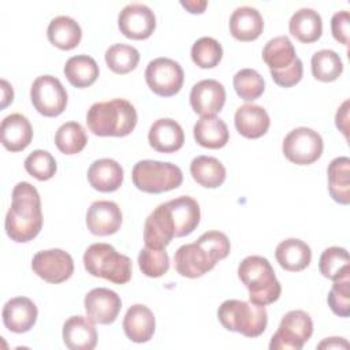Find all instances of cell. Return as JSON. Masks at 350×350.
Returning <instances> with one entry per match:
<instances>
[{
    "mask_svg": "<svg viewBox=\"0 0 350 350\" xmlns=\"http://www.w3.org/2000/svg\"><path fill=\"white\" fill-rule=\"evenodd\" d=\"M180 5L186 8L191 14H202L208 5V1L205 0H186L180 1Z\"/></svg>",
    "mask_w": 350,
    "mask_h": 350,
    "instance_id": "47",
    "label": "cell"
},
{
    "mask_svg": "<svg viewBox=\"0 0 350 350\" xmlns=\"http://www.w3.org/2000/svg\"><path fill=\"white\" fill-rule=\"evenodd\" d=\"M223 57L220 42L212 37H201L191 46V60L200 68H213Z\"/></svg>",
    "mask_w": 350,
    "mask_h": 350,
    "instance_id": "39",
    "label": "cell"
},
{
    "mask_svg": "<svg viewBox=\"0 0 350 350\" xmlns=\"http://www.w3.org/2000/svg\"><path fill=\"white\" fill-rule=\"evenodd\" d=\"M237 94L245 101H253L258 98L265 89L264 78L253 68L239 70L232 79Z\"/></svg>",
    "mask_w": 350,
    "mask_h": 350,
    "instance_id": "40",
    "label": "cell"
},
{
    "mask_svg": "<svg viewBox=\"0 0 350 350\" xmlns=\"http://www.w3.org/2000/svg\"><path fill=\"white\" fill-rule=\"evenodd\" d=\"M327 301L336 316L347 317L350 314V275L334 280Z\"/></svg>",
    "mask_w": 350,
    "mask_h": 350,
    "instance_id": "43",
    "label": "cell"
},
{
    "mask_svg": "<svg viewBox=\"0 0 350 350\" xmlns=\"http://www.w3.org/2000/svg\"><path fill=\"white\" fill-rule=\"evenodd\" d=\"M46 36L49 42L56 48L70 51L78 46V44L81 42L82 30L75 19L60 15L49 22Z\"/></svg>",
    "mask_w": 350,
    "mask_h": 350,
    "instance_id": "30",
    "label": "cell"
},
{
    "mask_svg": "<svg viewBox=\"0 0 350 350\" xmlns=\"http://www.w3.org/2000/svg\"><path fill=\"white\" fill-rule=\"evenodd\" d=\"M83 265L88 273L107 279L115 284H124L131 279V260L116 252L109 243H92L83 254Z\"/></svg>",
    "mask_w": 350,
    "mask_h": 350,
    "instance_id": "6",
    "label": "cell"
},
{
    "mask_svg": "<svg viewBox=\"0 0 350 350\" xmlns=\"http://www.w3.org/2000/svg\"><path fill=\"white\" fill-rule=\"evenodd\" d=\"M154 316L148 306L135 304L129 308L123 319V329L131 342L145 343L150 340L154 334Z\"/></svg>",
    "mask_w": 350,
    "mask_h": 350,
    "instance_id": "24",
    "label": "cell"
},
{
    "mask_svg": "<svg viewBox=\"0 0 350 350\" xmlns=\"http://www.w3.org/2000/svg\"><path fill=\"white\" fill-rule=\"evenodd\" d=\"M88 180L94 190L111 193L123 183V168L113 159L94 160L88 170Z\"/></svg>",
    "mask_w": 350,
    "mask_h": 350,
    "instance_id": "26",
    "label": "cell"
},
{
    "mask_svg": "<svg viewBox=\"0 0 350 350\" xmlns=\"http://www.w3.org/2000/svg\"><path fill=\"white\" fill-rule=\"evenodd\" d=\"M193 179L202 187L216 189L226 180L224 165L212 156H197L190 163Z\"/></svg>",
    "mask_w": 350,
    "mask_h": 350,
    "instance_id": "33",
    "label": "cell"
},
{
    "mask_svg": "<svg viewBox=\"0 0 350 350\" xmlns=\"http://www.w3.org/2000/svg\"><path fill=\"white\" fill-rule=\"evenodd\" d=\"M238 278L249 290V299L256 305H269L279 299L282 286L271 262L261 256H247L238 267Z\"/></svg>",
    "mask_w": 350,
    "mask_h": 350,
    "instance_id": "4",
    "label": "cell"
},
{
    "mask_svg": "<svg viewBox=\"0 0 350 350\" xmlns=\"http://www.w3.org/2000/svg\"><path fill=\"white\" fill-rule=\"evenodd\" d=\"M88 317L96 324H112L120 309V297L109 288L97 287L90 290L83 299Z\"/></svg>",
    "mask_w": 350,
    "mask_h": 350,
    "instance_id": "15",
    "label": "cell"
},
{
    "mask_svg": "<svg viewBox=\"0 0 350 350\" xmlns=\"http://www.w3.org/2000/svg\"><path fill=\"white\" fill-rule=\"evenodd\" d=\"M310 64L313 77L321 82H334L343 71V63L339 55L331 49H321L316 52L312 56Z\"/></svg>",
    "mask_w": 350,
    "mask_h": 350,
    "instance_id": "37",
    "label": "cell"
},
{
    "mask_svg": "<svg viewBox=\"0 0 350 350\" xmlns=\"http://www.w3.org/2000/svg\"><path fill=\"white\" fill-rule=\"evenodd\" d=\"M226 103V89L216 79H202L190 92V105L201 116H215Z\"/></svg>",
    "mask_w": 350,
    "mask_h": 350,
    "instance_id": "16",
    "label": "cell"
},
{
    "mask_svg": "<svg viewBox=\"0 0 350 350\" xmlns=\"http://www.w3.org/2000/svg\"><path fill=\"white\" fill-rule=\"evenodd\" d=\"M336 127L345 134V137H349V100H346L336 111L335 116Z\"/></svg>",
    "mask_w": 350,
    "mask_h": 350,
    "instance_id": "45",
    "label": "cell"
},
{
    "mask_svg": "<svg viewBox=\"0 0 350 350\" xmlns=\"http://www.w3.org/2000/svg\"><path fill=\"white\" fill-rule=\"evenodd\" d=\"M230 241L224 232L206 231L194 243L182 245L175 252V269L185 278H200L215 268L230 253Z\"/></svg>",
    "mask_w": 350,
    "mask_h": 350,
    "instance_id": "1",
    "label": "cell"
},
{
    "mask_svg": "<svg viewBox=\"0 0 350 350\" xmlns=\"http://www.w3.org/2000/svg\"><path fill=\"white\" fill-rule=\"evenodd\" d=\"M328 190L334 201L347 205L350 202V159L340 156L334 159L327 170Z\"/></svg>",
    "mask_w": 350,
    "mask_h": 350,
    "instance_id": "32",
    "label": "cell"
},
{
    "mask_svg": "<svg viewBox=\"0 0 350 350\" xmlns=\"http://www.w3.org/2000/svg\"><path fill=\"white\" fill-rule=\"evenodd\" d=\"M138 265L148 278H160L170 268V257L165 249H153L145 246L138 254Z\"/></svg>",
    "mask_w": 350,
    "mask_h": 350,
    "instance_id": "41",
    "label": "cell"
},
{
    "mask_svg": "<svg viewBox=\"0 0 350 350\" xmlns=\"http://www.w3.org/2000/svg\"><path fill=\"white\" fill-rule=\"evenodd\" d=\"M131 178L138 190L160 194L179 187L183 180V174L180 168L172 163L141 160L134 165Z\"/></svg>",
    "mask_w": 350,
    "mask_h": 350,
    "instance_id": "8",
    "label": "cell"
},
{
    "mask_svg": "<svg viewBox=\"0 0 350 350\" xmlns=\"http://www.w3.org/2000/svg\"><path fill=\"white\" fill-rule=\"evenodd\" d=\"M55 144L62 153L77 154L86 146L88 135L78 122H67L57 129L55 134Z\"/></svg>",
    "mask_w": 350,
    "mask_h": 350,
    "instance_id": "36",
    "label": "cell"
},
{
    "mask_svg": "<svg viewBox=\"0 0 350 350\" xmlns=\"http://www.w3.org/2000/svg\"><path fill=\"white\" fill-rule=\"evenodd\" d=\"M25 170L38 180H48L56 174L57 164L48 150L37 149L25 159Z\"/></svg>",
    "mask_w": 350,
    "mask_h": 350,
    "instance_id": "42",
    "label": "cell"
},
{
    "mask_svg": "<svg viewBox=\"0 0 350 350\" xmlns=\"http://www.w3.org/2000/svg\"><path fill=\"white\" fill-rule=\"evenodd\" d=\"M139 62V52L127 44H113L105 51V63L115 74L133 71Z\"/></svg>",
    "mask_w": 350,
    "mask_h": 350,
    "instance_id": "38",
    "label": "cell"
},
{
    "mask_svg": "<svg viewBox=\"0 0 350 350\" xmlns=\"http://www.w3.org/2000/svg\"><path fill=\"white\" fill-rule=\"evenodd\" d=\"M145 79L153 93L161 97H171L180 90L185 74L178 62L168 57H157L146 66Z\"/></svg>",
    "mask_w": 350,
    "mask_h": 350,
    "instance_id": "12",
    "label": "cell"
},
{
    "mask_svg": "<svg viewBox=\"0 0 350 350\" xmlns=\"http://www.w3.org/2000/svg\"><path fill=\"white\" fill-rule=\"evenodd\" d=\"M217 319L226 329L246 338L260 336L268 323L265 306L239 299L224 301L217 309Z\"/></svg>",
    "mask_w": 350,
    "mask_h": 350,
    "instance_id": "7",
    "label": "cell"
},
{
    "mask_svg": "<svg viewBox=\"0 0 350 350\" xmlns=\"http://www.w3.org/2000/svg\"><path fill=\"white\" fill-rule=\"evenodd\" d=\"M33 272L48 283H62L74 272L72 257L62 249L41 250L31 260Z\"/></svg>",
    "mask_w": 350,
    "mask_h": 350,
    "instance_id": "13",
    "label": "cell"
},
{
    "mask_svg": "<svg viewBox=\"0 0 350 350\" xmlns=\"http://www.w3.org/2000/svg\"><path fill=\"white\" fill-rule=\"evenodd\" d=\"M1 90H3V100H1V108H5L10 103L14 100V90L12 86L5 79H1Z\"/></svg>",
    "mask_w": 350,
    "mask_h": 350,
    "instance_id": "48",
    "label": "cell"
},
{
    "mask_svg": "<svg viewBox=\"0 0 350 350\" xmlns=\"http://www.w3.org/2000/svg\"><path fill=\"white\" fill-rule=\"evenodd\" d=\"M148 139L154 150L161 153H172L183 146L185 133L178 122L170 118H163L157 119L150 126Z\"/></svg>",
    "mask_w": 350,
    "mask_h": 350,
    "instance_id": "20",
    "label": "cell"
},
{
    "mask_svg": "<svg viewBox=\"0 0 350 350\" xmlns=\"http://www.w3.org/2000/svg\"><path fill=\"white\" fill-rule=\"evenodd\" d=\"M30 98L38 113L53 118L66 109L68 97L64 86L56 77L41 75L31 85Z\"/></svg>",
    "mask_w": 350,
    "mask_h": 350,
    "instance_id": "11",
    "label": "cell"
},
{
    "mask_svg": "<svg viewBox=\"0 0 350 350\" xmlns=\"http://www.w3.org/2000/svg\"><path fill=\"white\" fill-rule=\"evenodd\" d=\"M320 273L331 280H338L350 275L349 253L345 247L331 246L327 247L319 261Z\"/></svg>",
    "mask_w": 350,
    "mask_h": 350,
    "instance_id": "35",
    "label": "cell"
},
{
    "mask_svg": "<svg viewBox=\"0 0 350 350\" xmlns=\"http://www.w3.org/2000/svg\"><path fill=\"white\" fill-rule=\"evenodd\" d=\"M175 237L174 221L167 204H160L146 217L144 226L145 246L153 249H165Z\"/></svg>",
    "mask_w": 350,
    "mask_h": 350,
    "instance_id": "17",
    "label": "cell"
},
{
    "mask_svg": "<svg viewBox=\"0 0 350 350\" xmlns=\"http://www.w3.org/2000/svg\"><path fill=\"white\" fill-rule=\"evenodd\" d=\"M313 334V321L304 310L287 312L271 338V350H301Z\"/></svg>",
    "mask_w": 350,
    "mask_h": 350,
    "instance_id": "9",
    "label": "cell"
},
{
    "mask_svg": "<svg viewBox=\"0 0 350 350\" xmlns=\"http://www.w3.org/2000/svg\"><path fill=\"white\" fill-rule=\"evenodd\" d=\"M122 224V212L113 201H94L86 212L88 230L98 237L115 234Z\"/></svg>",
    "mask_w": 350,
    "mask_h": 350,
    "instance_id": "18",
    "label": "cell"
},
{
    "mask_svg": "<svg viewBox=\"0 0 350 350\" xmlns=\"http://www.w3.org/2000/svg\"><path fill=\"white\" fill-rule=\"evenodd\" d=\"M288 30L298 41L310 44L317 41L323 33V21L317 11L301 8L293 14L288 22Z\"/></svg>",
    "mask_w": 350,
    "mask_h": 350,
    "instance_id": "31",
    "label": "cell"
},
{
    "mask_svg": "<svg viewBox=\"0 0 350 350\" xmlns=\"http://www.w3.org/2000/svg\"><path fill=\"white\" fill-rule=\"evenodd\" d=\"M264 29L261 14L253 7H238L230 16V33L238 41H253Z\"/></svg>",
    "mask_w": 350,
    "mask_h": 350,
    "instance_id": "27",
    "label": "cell"
},
{
    "mask_svg": "<svg viewBox=\"0 0 350 350\" xmlns=\"http://www.w3.org/2000/svg\"><path fill=\"white\" fill-rule=\"evenodd\" d=\"M120 33L131 40H146L156 29L154 12L145 4H127L118 16Z\"/></svg>",
    "mask_w": 350,
    "mask_h": 350,
    "instance_id": "14",
    "label": "cell"
},
{
    "mask_svg": "<svg viewBox=\"0 0 350 350\" xmlns=\"http://www.w3.org/2000/svg\"><path fill=\"white\" fill-rule=\"evenodd\" d=\"M12 202L5 216L7 235L19 243L34 239L42 227L41 198L29 182H19L12 189Z\"/></svg>",
    "mask_w": 350,
    "mask_h": 350,
    "instance_id": "2",
    "label": "cell"
},
{
    "mask_svg": "<svg viewBox=\"0 0 350 350\" xmlns=\"http://www.w3.org/2000/svg\"><path fill=\"white\" fill-rule=\"evenodd\" d=\"M323 138L309 127H297L283 139L284 157L298 165H308L320 159L323 153Z\"/></svg>",
    "mask_w": 350,
    "mask_h": 350,
    "instance_id": "10",
    "label": "cell"
},
{
    "mask_svg": "<svg viewBox=\"0 0 350 350\" xmlns=\"http://www.w3.org/2000/svg\"><path fill=\"white\" fill-rule=\"evenodd\" d=\"M0 134L1 144L7 150L21 152L30 145L33 127L25 115L11 113L1 120Z\"/></svg>",
    "mask_w": 350,
    "mask_h": 350,
    "instance_id": "22",
    "label": "cell"
},
{
    "mask_svg": "<svg viewBox=\"0 0 350 350\" xmlns=\"http://www.w3.org/2000/svg\"><path fill=\"white\" fill-rule=\"evenodd\" d=\"M63 342L71 350H92L97 345V331L89 317L71 316L63 324Z\"/></svg>",
    "mask_w": 350,
    "mask_h": 350,
    "instance_id": "23",
    "label": "cell"
},
{
    "mask_svg": "<svg viewBox=\"0 0 350 350\" xmlns=\"http://www.w3.org/2000/svg\"><path fill=\"white\" fill-rule=\"evenodd\" d=\"M262 60L269 67L273 82L282 88H291L302 79V62L287 36L269 40L262 49Z\"/></svg>",
    "mask_w": 350,
    "mask_h": 350,
    "instance_id": "5",
    "label": "cell"
},
{
    "mask_svg": "<svg viewBox=\"0 0 350 350\" xmlns=\"http://www.w3.org/2000/svg\"><path fill=\"white\" fill-rule=\"evenodd\" d=\"M64 75L72 86L78 89L89 88L98 77V66L96 60L88 55H77L66 62Z\"/></svg>",
    "mask_w": 350,
    "mask_h": 350,
    "instance_id": "34",
    "label": "cell"
},
{
    "mask_svg": "<svg viewBox=\"0 0 350 350\" xmlns=\"http://www.w3.org/2000/svg\"><path fill=\"white\" fill-rule=\"evenodd\" d=\"M234 123L241 135L256 139L268 131L271 119L262 107L256 104H243L237 109Z\"/></svg>",
    "mask_w": 350,
    "mask_h": 350,
    "instance_id": "25",
    "label": "cell"
},
{
    "mask_svg": "<svg viewBox=\"0 0 350 350\" xmlns=\"http://www.w3.org/2000/svg\"><path fill=\"white\" fill-rule=\"evenodd\" d=\"M317 349H349V342L343 338H325L317 345Z\"/></svg>",
    "mask_w": 350,
    "mask_h": 350,
    "instance_id": "46",
    "label": "cell"
},
{
    "mask_svg": "<svg viewBox=\"0 0 350 350\" xmlns=\"http://www.w3.org/2000/svg\"><path fill=\"white\" fill-rule=\"evenodd\" d=\"M165 204L170 209V213L174 221L176 238L186 237L197 228L200 223L201 212H200L198 202L193 197L180 196L167 201Z\"/></svg>",
    "mask_w": 350,
    "mask_h": 350,
    "instance_id": "21",
    "label": "cell"
},
{
    "mask_svg": "<svg viewBox=\"0 0 350 350\" xmlns=\"http://www.w3.org/2000/svg\"><path fill=\"white\" fill-rule=\"evenodd\" d=\"M275 257L283 269L290 272H299L310 264L312 250L304 241L288 238L276 246Z\"/></svg>",
    "mask_w": 350,
    "mask_h": 350,
    "instance_id": "28",
    "label": "cell"
},
{
    "mask_svg": "<svg viewBox=\"0 0 350 350\" xmlns=\"http://www.w3.org/2000/svg\"><path fill=\"white\" fill-rule=\"evenodd\" d=\"M3 323L5 328L15 334H23L33 328L38 310L36 304L27 297H15L3 306Z\"/></svg>",
    "mask_w": 350,
    "mask_h": 350,
    "instance_id": "19",
    "label": "cell"
},
{
    "mask_svg": "<svg viewBox=\"0 0 350 350\" xmlns=\"http://www.w3.org/2000/svg\"><path fill=\"white\" fill-rule=\"evenodd\" d=\"M193 134L196 142L208 149H220L230 138L227 124L216 115L201 116L193 127Z\"/></svg>",
    "mask_w": 350,
    "mask_h": 350,
    "instance_id": "29",
    "label": "cell"
},
{
    "mask_svg": "<svg viewBox=\"0 0 350 350\" xmlns=\"http://www.w3.org/2000/svg\"><path fill=\"white\" fill-rule=\"evenodd\" d=\"M138 120L134 105L124 98L94 103L86 113L89 130L98 137H126Z\"/></svg>",
    "mask_w": 350,
    "mask_h": 350,
    "instance_id": "3",
    "label": "cell"
},
{
    "mask_svg": "<svg viewBox=\"0 0 350 350\" xmlns=\"http://www.w3.org/2000/svg\"><path fill=\"white\" fill-rule=\"evenodd\" d=\"M349 26L350 15L346 10L338 11L331 18V31L336 41L343 45H349Z\"/></svg>",
    "mask_w": 350,
    "mask_h": 350,
    "instance_id": "44",
    "label": "cell"
}]
</instances>
